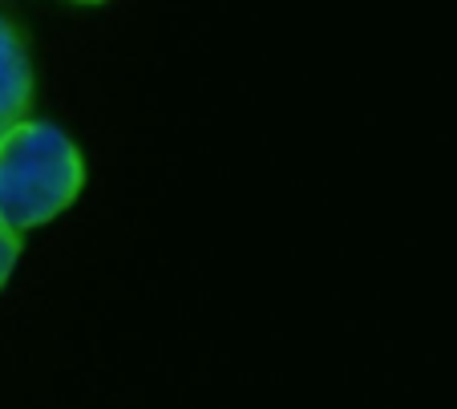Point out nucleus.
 <instances>
[{
    "mask_svg": "<svg viewBox=\"0 0 457 409\" xmlns=\"http://www.w3.org/2000/svg\"><path fill=\"white\" fill-rule=\"evenodd\" d=\"M86 183L81 154L53 122H21L0 138V227L12 236L57 219Z\"/></svg>",
    "mask_w": 457,
    "mask_h": 409,
    "instance_id": "1",
    "label": "nucleus"
},
{
    "mask_svg": "<svg viewBox=\"0 0 457 409\" xmlns=\"http://www.w3.org/2000/svg\"><path fill=\"white\" fill-rule=\"evenodd\" d=\"M29 102H33V70L25 41L12 21L0 17V138L29 122Z\"/></svg>",
    "mask_w": 457,
    "mask_h": 409,
    "instance_id": "2",
    "label": "nucleus"
},
{
    "mask_svg": "<svg viewBox=\"0 0 457 409\" xmlns=\"http://www.w3.org/2000/svg\"><path fill=\"white\" fill-rule=\"evenodd\" d=\"M17 255H21V236H12L9 227H0V288L17 268Z\"/></svg>",
    "mask_w": 457,
    "mask_h": 409,
    "instance_id": "3",
    "label": "nucleus"
}]
</instances>
